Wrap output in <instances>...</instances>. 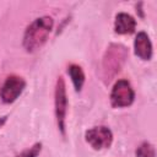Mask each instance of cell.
I'll return each instance as SVG.
<instances>
[{
  "label": "cell",
  "mask_w": 157,
  "mask_h": 157,
  "mask_svg": "<svg viewBox=\"0 0 157 157\" xmlns=\"http://www.w3.org/2000/svg\"><path fill=\"white\" fill-rule=\"evenodd\" d=\"M54 21L50 16H42L32 21L23 33V48L28 53H34L40 49L48 40L53 29Z\"/></svg>",
  "instance_id": "1"
},
{
  "label": "cell",
  "mask_w": 157,
  "mask_h": 157,
  "mask_svg": "<svg viewBox=\"0 0 157 157\" xmlns=\"http://www.w3.org/2000/svg\"><path fill=\"white\" fill-rule=\"evenodd\" d=\"M67 94H66V85L63 76H59L55 85L54 92V112L56 118V125L63 136H65V120L67 114Z\"/></svg>",
  "instance_id": "2"
},
{
  "label": "cell",
  "mask_w": 157,
  "mask_h": 157,
  "mask_svg": "<svg viewBox=\"0 0 157 157\" xmlns=\"http://www.w3.org/2000/svg\"><path fill=\"white\" fill-rule=\"evenodd\" d=\"M126 56H128V50L124 45L110 44L103 59V71L105 72V77H108L107 78L108 81L117 72L120 71L121 65L124 64Z\"/></svg>",
  "instance_id": "3"
},
{
  "label": "cell",
  "mask_w": 157,
  "mask_h": 157,
  "mask_svg": "<svg viewBox=\"0 0 157 157\" xmlns=\"http://www.w3.org/2000/svg\"><path fill=\"white\" fill-rule=\"evenodd\" d=\"M135 91L130 82L125 78L118 80L110 92V103L114 108H125L134 103Z\"/></svg>",
  "instance_id": "4"
},
{
  "label": "cell",
  "mask_w": 157,
  "mask_h": 157,
  "mask_svg": "<svg viewBox=\"0 0 157 157\" xmlns=\"http://www.w3.org/2000/svg\"><path fill=\"white\" fill-rule=\"evenodd\" d=\"M25 87L26 81L21 76L13 74L9 75L0 88V99L6 104L13 103L22 94Z\"/></svg>",
  "instance_id": "5"
},
{
  "label": "cell",
  "mask_w": 157,
  "mask_h": 157,
  "mask_svg": "<svg viewBox=\"0 0 157 157\" xmlns=\"http://www.w3.org/2000/svg\"><path fill=\"white\" fill-rule=\"evenodd\" d=\"M85 140L93 150L99 151L103 148H109L113 142V132L104 125L94 126L86 130Z\"/></svg>",
  "instance_id": "6"
},
{
  "label": "cell",
  "mask_w": 157,
  "mask_h": 157,
  "mask_svg": "<svg viewBox=\"0 0 157 157\" xmlns=\"http://www.w3.org/2000/svg\"><path fill=\"white\" fill-rule=\"evenodd\" d=\"M135 55L141 60L148 61L152 58V43L146 32H139L134 40Z\"/></svg>",
  "instance_id": "7"
},
{
  "label": "cell",
  "mask_w": 157,
  "mask_h": 157,
  "mask_svg": "<svg viewBox=\"0 0 157 157\" xmlns=\"http://www.w3.org/2000/svg\"><path fill=\"white\" fill-rule=\"evenodd\" d=\"M136 28V21L135 18L126 13V12H119L115 16L114 21V32L118 34H131L135 32Z\"/></svg>",
  "instance_id": "8"
},
{
  "label": "cell",
  "mask_w": 157,
  "mask_h": 157,
  "mask_svg": "<svg viewBox=\"0 0 157 157\" xmlns=\"http://www.w3.org/2000/svg\"><path fill=\"white\" fill-rule=\"evenodd\" d=\"M67 74L72 81L74 88L76 92H81L83 83H85V72L82 67L77 64H71L67 66Z\"/></svg>",
  "instance_id": "9"
},
{
  "label": "cell",
  "mask_w": 157,
  "mask_h": 157,
  "mask_svg": "<svg viewBox=\"0 0 157 157\" xmlns=\"http://www.w3.org/2000/svg\"><path fill=\"white\" fill-rule=\"evenodd\" d=\"M135 157H156L155 146L148 141H144L137 146L135 151Z\"/></svg>",
  "instance_id": "10"
},
{
  "label": "cell",
  "mask_w": 157,
  "mask_h": 157,
  "mask_svg": "<svg viewBox=\"0 0 157 157\" xmlns=\"http://www.w3.org/2000/svg\"><path fill=\"white\" fill-rule=\"evenodd\" d=\"M42 151V142H36L29 148H26L21 153H18L16 157H38Z\"/></svg>",
  "instance_id": "11"
},
{
  "label": "cell",
  "mask_w": 157,
  "mask_h": 157,
  "mask_svg": "<svg viewBox=\"0 0 157 157\" xmlns=\"http://www.w3.org/2000/svg\"><path fill=\"white\" fill-rule=\"evenodd\" d=\"M7 121V115H4V117H0V129L5 125V123Z\"/></svg>",
  "instance_id": "12"
}]
</instances>
